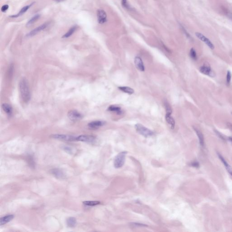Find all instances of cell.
I'll return each mask as SVG.
<instances>
[{"instance_id":"7402d4cb","label":"cell","mask_w":232,"mask_h":232,"mask_svg":"<svg viewBox=\"0 0 232 232\" xmlns=\"http://www.w3.org/2000/svg\"><path fill=\"white\" fill-rule=\"evenodd\" d=\"M118 89L121 91L129 94H132L134 93V90L133 89H132L131 87H119Z\"/></svg>"},{"instance_id":"f1b7e54d","label":"cell","mask_w":232,"mask_h":232,"mask_svg":"<svg viewBox=\"0 0 232 232\" xmlns=\"http://www.w3.org/2000/svg\"><path fill=\"white\" fill-rule=\"evenodd\" d=\"M165 109H166V114H172V109L168 103H165Z\"/></svg>"},{"instance_id":"7c38bea8","label":"cell","mask_w":232,"mask_h":232,"mask_svg":"<svg viewBox=\"0 0 232 232\" xmlns=\"http://www.w3.org/2000/svg\"><path fill=\"white\" fill-rule=\"evenodd\" d=\"M134 63L137 68L140 71H144L145 67L142 59L139 57H136L134 59Z\"/></svg>"},{"instance_id":"6da1fadb","label":"cell","mask_w":232,"mask_h":232,"mask_svg":"<svg viewBox=\"0 0 232 232\" xmlns=\"http://www.w3.org/2000/svg\"><path fill=\"white\" fill-rule=\"evenodd\" d=\"M19 91L22 100L25 103H27L31 98L30 90L26 79H22L19 83Z\"/></svg>"},{"instance_id":"e0dca14e","label":"cell","mask_w":232,"mask_h":232,"mask_svg":"<svg viewBox=\"0 0 232 232\" xmlns=\"http://www.w3.org/2000/svg\"><path fill=\"white\" fill-rule=\"evenodd\" d=\"M108 111L115 112L117 114L120 115L122 114V111L121 108L116 105H111L108 108Z\"/></svg>"},{"instance_id":"f546056e","label":"cell","mask_w":232,"mask_h":232,"mask_svg":"<svg viewBox=\"0 0 232 232\" xmlns=\"http://www.w3.org/2000/svg\"><path fill=\"white\" fill-rule=\"evenodd\" d=\"M224 11L226 12V15H227V16H228V17L229 18V19H231L232 20V12H230L229 11H228V10H225Z\"/></svg>"},{"instance_id":"2e32d148","label":"cell","mask_w":232,"mask_h":232,"mask_svg":"<svg viewBox=\"0 0 232 232\" xmlns=\"http://www.w3.org/2000/svg\"><path fill=\"white\" fill-rule=\"evenodd\" d=\"M165 120L166 122L170 126L171 128L173 129L175 128V121L173 117H172L171 114H166L165 115Z\"/></svg>"},{"instance_id":"83f0119b","label":"cell","mask_w":232,"mask_h":232,"mask_svg":"<svg viewBox=\"0 0 232 232\" xmlns=\"http://www.w3.org/2000/svg\"><path fill=\"white\" fill-rule=\"evenodd\" d=\"M231 78H232V73L230 71L228 70L227 71V76H226V83L228 85L230 84Z\"/></svg>"},{"instance_id":"9c48e42d","label":"cell","mask_w":232,"mask_h":232,"mask_svg":"<svg viewBox=\"0 0 232 232\" xmlns=\"http://www.w3.org/2000/svg\"><path fill=\"white\" fill-rule=\"evenodd\" d=\"M98 21L100 24H103L107 21V15L104 10L99 9L97 11Z\"/></svg>"},{"instance_id":"484cf974","label":"cell","mask_w":232,"mask_h":232,"mask_svg":"<svg viewBox=\"0 0 232 232\" xmlns=\"http://www.w3.org/2000/svg\"><path fill=\"white\" fill-rule=\"evenodd\" d=\"M190 55L191 58L194 61H196L197 59V54L196 51L195 49H194L193 48H192L190 49Z\"/></svg>"},{"instance_id":"4316f807","label":"cell","mask_w":232,"mask_h":232,"mask_svg":"<svg viewBox=\"0 0 232 232\" xmlns=\"http://www.w3.org/2000/svg\"><path fill=\"white\" fill-rule=\"evenodd\" d=\"M121 3H122V7L127 10H129V11H132L133 10L132 7L128 3L127 0H121Z\"/></svg>"},{"instance_id":"836d02e7","label":"cell","mask_w":232,"mask_h":232,"mask_svg":"<svg viewBox=\"0 0 232 232\" xmlns=\"http://www.w3.org/2000/svg\"><path fill=\"white\" fill-rule=\"evenodd\" d=\"M228 125L229 128H230V129L231 130V131H232V124H231V123H229Z\"/></svg>"},{"instance_id":"d590c367","label":"cell","mask_w":232,"mask_h":232,"mask_svg":"<svg viewBox=\"0 0 232 232\" xmlns=\"http://www.w3.org/2000/svg\"></svg>"},{"instance_id":"ac0fdd59","label":"cell","mask_w":232,"mask_h":232,"mask_svg":"<svg viewBox=\"0 0 232 232\" xmlns=\"http://www.w3.org/2000/svg\"><path fill=\"white\" fill-rule=\"evenodd\" d=\"M1 108L8 115H11L12 113V108L11 106L8 104H2Z\"/></svg>"},{"instance_id":"8992f818","label":"cell","mask_w":232,"mask_h":232,"mask_svg":"<svg viewBox=\"0 0 232 232\" xmlns=\"http://www.w3.org/2000/svg\"><path fill=\"white\" fill-rule=\"evenodd\" d=\"M196 36L200 40L204 42V43L211 49V50H214L215 49V46L213 44V43L211 41V40L208 39L207 37H206L205 36L203 35L202 33L200 32H196Z\"/></svg>"},{"instance_id":"5bb4252c","label":"cell","mask_w":232,"mask_h":232,"mask_svg":"<svg viewBox=\"0 0 232 232\" xmlns=\"http://www.w3.org/2000/svg\"><path fill=\"white\" fill-rule=\"evenodd\" d=\"M194 129L196 132V133L198 137L199 138V143H200V145L201 147H204V135L202 134L201 132L197 128H194Z\"/></svg>"},{"instance_id":"ffe728a7","label":"cell","mask_w":232,"mask_h":232,"mask_svg":"<svg viewBox=\"0 0 232 232\" xmlns=\"http://www.w3.org/2000/svg\"><path fill=\"white\" fill-rule=\"evenodd\" d=\"M67 225L68 227L70 228H73L76 225V219L74 217H69L66 220Z\"/></svg>"},{"instance_id":"8fae6325","label":"cell","mask_w":232,"mask_h":232,"mask_svg":"<svg viewBox=\"0 0 232 232\" xmlns=\"http://www.w3.org/2000/svg\"><path fill=\"white\" fill-rule=\"evenodd\" d=\"M105 122L104 121H95L90 122L88 124V126L90 128L93 129H97L99 128L101 126H103L105 124Z\"/></svg>"},{"instance_id":"277c9868","label":"cell","mask_w":232,"mask_h":232,"mask_svg":"<svg viewBox=\"0 0 232 232\" xmlns=\"http://www.w3.org/2000/svg\"><path fill=\"white\" fill-rule=\"evenodd\" d=\"M51 137L54 138V139H56L69 141H76V138H77V137L73 136L71 135L61 134H53L51 136Z\"/></svg>"},{"instance_id":"e575fe53","label":"cell","mask_w":232,"mask_h":232,"mask_svg":"<svg viewBox=\"0 0 232 232\" xmlns=\"http://www.w3.org/2000/svg\"><path fill=\"white\" fill-rule=\"evenodd\" d=\"M53 1H56V2H63V1H65V0H53Z\"/></svg>"},{"instance_id":"d4e9b609","label":"cell","mask_w":232,"mask_h":232,"mask_svg":"<svg viewBox=\"0 0 232 232\" xmlns=\"http://www.w3.org/2000/svg\"><path fill=\"white\" fill-rule=\"evenodd\" d=\"M40 17V15L39 14H37V15H35V16L30 19L29 22H27V25H26L27 26H30V25H32V24L35 23L36 21H37L39 19Z\"/></svg>"},{"instance_id":"4dcf8cb0","label":"cell","mask_w":232,"mask_h":232,"mask_svg":"<svg viewBox=\"0 0 232 232\" xmlns=\"http://www.w3.org/2000/svg\"><path fill=\"white\" fill-rule=\"evenodd\" d=\"M8 8H9V5H3L1 7V11L2 12H5V11H7L8 10Z\"/></svg>"},{"instance_id":"30bf717a","label":"cell","mask_w":232,"mask_h":232,"mask_svg":"<svg viewBox=\"0 0 232 232\" xmlns=\"http://www.w3.org/2000/svg\"><path fill=\"white\" fill-rule=\"evenodd\" d=\"M48 25H49V24L48 23H44V24L41 25L40 26H39V27L35 28V29H34L33 30L31 31L29 33L27 34V36L32 37L35 36V35L37 34L38 33L45 29L47 27Z\"/></svg>"},{"instance_id":"603a6c76","label":"cell","mask_w":232,"mask_h":232,"mask_svg":"<svg viewBox=\"0 0 232 232\" xmlns=\"http://www.w3.org/2000/svg\"><path fill=\"white\" fill-rule=\"evenodd\" d=\"M77 28H78V26H73L71 28H70V29L68 30V32H67L66 34H65V35L62 37V38H67L71 36L74 33V32H75L76 30L77 29Z\"/></svg>"},{"instance_id":"52a82bcc","label":"cell","mask_w":232,"mask_h":232,"mask_svg":"<svg viewBox=\"0 0 232 232\" xmlns=\"http://www.w3.org/2000/svg\"><path fill=\"white\" fill-rule=\"evenodd\" d=\"M68 117L73 122L79 121L83 118V115L76 110H70L68 113Z\"/></svg>"},{"instance_id":"ba28073f","label":"cell","mask_w":232,"mask_h":232,"mask_svg":"<svg viewBox=\"0 0 232 232\" xmlns=\"http://www.w3.org/2000/svg\"><path fill=\"white\" fill-rule=\"evenodd\" d=\"M96 138L95 137L88 135H81L77 137L76 141H83L86 143H93L95 142Z\"/></svg>"},{"instance_id":"9a60e30c","label":"cell","mask_w":232,"mask_h":232,"mask_svg":"<svg viewBox=\"0 0 232 232\" xmlns=\"http://www.w3.org/2000/svg\"><path fill=\"white\" fill-rule=\"evenodd\" d=\"M14 217V215H8L2 217L0 219V225H3L8 223L10 222L13 219Z\"/></svg>"},{"instance_id":"d6986e66","label":"cell","mask_w":232,"mask_h":232,"mask_svg":"<svg viewBox=\"0 0 232 232\" xmlns=\"http://www.w3.org/2000/svg\"><path fill=\"white\" fill-rule=\"evenodd\" d=\"M51 173L54 176L58 178H64L65 176L63 172L59 169H52L51 171Z\"/></svg>"},{"instance_id":"d6a6232c","label":"cell","mask_w":232,"mask_h":232,"mask_svg":"<svg viewBox=\"0 0 232 232\" xmlns=\"http://www.w3.org/2000/svg\"><path fill=\"white\" fill-rule=\"evenodd\" d=\"M182 29L183 30L184 32H185V33L186 34V35L187 36V37H188V38H190V35H189V34L186 32V30L184 27L182 26Z\"/></svg>"},{"instance_id":"44dd1931","label":"cell","mask_w":232,"mask_h":232,"mask_svg":"<svg viewBox=\"0 0 232 232\" xmlns=\"http://www.w3.org/2000/svg\"><path fill=\"white\" fill-rule=\"evenodd\" d=\"M30 7V5H26V6H25V7H23L22 8L21 10H20L18 14H16V15H15L10 16V17L11 18L18 17H19V16L22 15L24 14L25 12H26V11H27L28 9H29Z\"/></svg>"},{"instance_id":"1f68e13d","label":"cell","mask_w":232,"mask_h":232,"mask_svg":"<svg viewBox=\"0 0 232 232\" xmlns=\"http://www.w3.org/2000/svg\"><path fill=\"white\" fill-rule=\"evenodd\" d=\"M191 165L194 166V167H199V164L198 162L195 161V162L191 163Z\"/></svg>"},{"instance_id":"cb8c5ba5","label":"cell","mask_w":232,"mask_h":232,"mask_svg":"<svg viewBox=\"0 0 232 232\" xmlns=\"http://www.w3.org/2000/svg\"><path fill=\"white\" fill-rule=\"evenodd\" d=\"M83 204L87 206H94L100 204V202L98 201H86L83 202Z\"/></svg>"},{"instance_id":"4fadbf2b","label":"cell","mask_w":232,"mask_h":232,"mask_svg":"<svg viewBox=\"0 0 232 232\" xmlns=\"http://www.w3.org/2000/svg\"><path fill=\"white\" fill-rule=\"evenodd\" d=\"M217 155H218V156L220 160H221V161L223 162V165H224L226 169H227V171L229 173V174L231 175V176H232V168H231V166L229 165V163L227 162V161L225 160V158L222 157V155H221L219 153H217Z\"/></svg>"},{"instance_id":"5b68a950","label":"cell","mask_w":232,"mask_h":232,"mask_svg":"<svg viewBox=\"0 0 232 232\" xmlns=\"http://www.w3.org/2000/svg\"><path fill=\"white\" fill-rule=\"evenodd\" d=\"M199 70L201 73L208 76L209 77H214L215 75L210 66L208 64H204L202 66H201Z\"/></svg>"},{"instance_id":"3957f363","label":"cell","mask_w":232,"mask_h":232,"mask_svg":"<svg viewBox=\"0 0 232 232\" xmlns=\"http://www.w3.org/2000/svg\"><path fill=\"white\" fill-rule=\"evenodd\" d=\"M126 154V151H122L116 157L114 161V165L116 168H120L124 165Z\"/></svg>"},{"instance_id":"7a4b0ae2","label":"cell","mask_w":232,"mask_h":232,"mask_svg":"<svg viewBox=\"0 0 232 232\" xmlns=\"http://www.w3.org/2000/svg\"><path fill=\"white\" fill-rule=\"evenodd\" d=\"M135 128L140 134L145 137L152 136L154 134L153 132L151 130L146 128L142 124L140 123H137L135 125Z\"/></svg>"}]
</instances>
